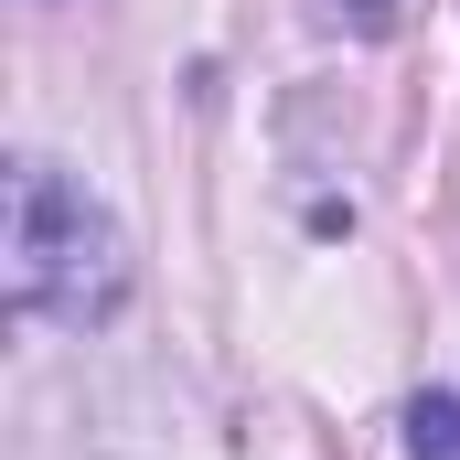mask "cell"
<instances>
[{
    "label": "cell",
    "instance_id": "1",
    "mask_svg": "<svg viewBox=\"0 0 460 460\" xmlns=\"http://www.w3.org/2000/svg\"><path fill=\"white\" fill-rule=\"evenodd\" d=\"M0 204H11L0 215V289H11V311L54 322V332L118 322V300H128V235H118L108 204L86 182H65L54 161H11Z\"/></svg>",
    "mask_w": 460,
    "mask_h": 460
},
{
    "label": "cell",
    "instance_id": "2",
    "mask_svg": "<svg viewBox=\"0 0 460 460\" xmlns=\"http://www.w3.org/2000/svg\"><path fill=\"white\" fill-rule=\"evenodd\" d=\"M407 460H460V396L429 385V396L407 407Z\"/></svg>",
    "mask_w": 460,
    "mask_h": 460
},
{
    "label": "cell",
    "instance_id": "3",
    "mask_svg": "<svg viewBox=\"0 0 460 460\" xmlns=\"http://www.w3.org/2000/svg\"><path fill=\"white\" fill-rule=\"evenodd\" d=\"M332 22H343V32H385V22H396V0H332Z\"/></svg>",
    "mask_w": 460,
    "mask_h": 460
}]
</instances>
